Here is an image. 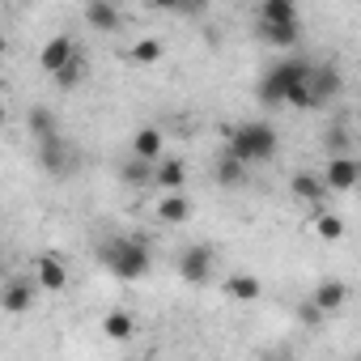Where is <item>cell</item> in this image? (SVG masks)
Segmentation results:
<instances>
[{
	"mask_svg": "<svg viewBox=\"0 0 361 361\" xmlns=\"http://www.w3.org/2000/svg\"><path fill=\"white\" fill-rule=\"evenodd\" d=\"M323 183L331 192H348L361 183V166L353 157H327V170H323Z\"/></svg>",
	"mask_w": 361,
	"mask_h": 361,
	"instance_id": "obj_6",
	"label": "cell"
},
{
	"mask_svg": "<svg viewBox=\"0 0 361 361\" xmlns=\"http://www.w3.org/2000/svg\"><path fill=\"white\" fill-rule=\"evenodd\" d=\"M306 94H310V106H323V102H331V98L340 94V73H336L331 64H314Z\"/></svg>",
	"mask_w": 361,
	"mask_h": 361,
	"instance_id": "obj_8",
	"label": "cell"
},
{
	"mask_svg": "<svg viewBox=\"0 0 361 361\" xmlns=\"http://www.w3.org/2000/svg\"><path fill=\"white\" fill-rule=\"evenodd\" d=\"M26 128H30L35 145H47V140H56V136H60V128H56V115H51V111H43V106H35V111L26 115Z\"/></svg>",
	"mask_w": 361,
	"mask_h": 361,
	"instance_id": "obj_12",
	"label": "cell"
},
{
	"mask_svg": "<svg viewBox=\"0 0 361 361\" xmlns=\"http://www.w3.org/2000/svg\"><path fill=\"white\" fill-rule=\"evenodd\" d=\"M314 230H319V238H327V243H336V238H344V221H340V217H331V213H323Z\"/></svg>",
	"mask_w": 361,
	"mask_h": 361,
	"instance_id": "obj_25",
	"label": "cell"
},
{
	"mask_svg": "<svg viewBox=\"0 0 361 361\" xmlns=\"http://www.w3.org/2000/svg\"><path fill=\"white\" fill-rule=\"evenodd\" d=\"M157 153H161V132H157V128H140V132L132 136V157L157 161Z\"/></svg>",
	"mask_w": 361,
	"mask_h": 361,
	"instance_id": "obj_14",
	"label": "cell"
},
{
	"mask_svg": "<svg viewBox=\"0 0 361 361\" xmlns=\"http://www.w3.org/2000/svg\"><path fill=\"white\" fill-rule=\"evenodd\" d=\"M188 213H192V204H188V196H183V192H178V196H166V200L157 204V217H161V221H170V226L188 221Z\"/></svg>",
	"mask_w": 361,
	"mask_h": 361,
	"instance_id": "obj_19",
	"label": "cell"
},
{
	"mask_svg": "<svg viewBox=\"0 0 361 361\" xmlns=\"http://www.w3.org/2000/svg\"><path fill=\"white\" fill-rule=\"evenodd\" d=\"M209 272H213V251L204 243H196V247H188L183 255H178V276H183L188 285L209 281Z\"/></svg>",
	"mask_w": 361,
	"mask_h": 361,
	"instance_id": "obj_5",
	"label": "cell"
},
{
	"mask_svg": "<svg viewBox=\"0 0 361 361\" xmlns=\"http://www.w3.org/2000/svg\"><path fill=\"white\" fill-rule=\"evenodd\" d=\"M149 166H153V161H140V157H132V161L119 170V178H123V183H136V188H140V183H149V178H157V170H149Z\"/></svg>",
	"mask_w": 361,
	"mask_h": 361,
	"instance_id": "obj_21",
	"label": "cell"
},
{
	"mask_svg": "<svg viewBox=\"0 0 361 361\" xmlns=\"http://www.w3.org/2000/svg\"><path fill=\"white\" fill-rule=\"evenodd\" d=\"M226 293H230V298H238V302H255L264 289H259V281H255L251 272H238V276H230V281H226Z\"/></svg>",
	"mask_w": 361,
	"mask_h": 361,
	"instance_id": "obj_18",
	"label": "cell"
},
{
	"mask_svg": "<svg viewBox=\"0 0 361 361\" xmlns=\"http://www.w3.org/2000/svg\"><path fill=\"white\" fill-rule=\"evenodd\" d=\"M264 30V39L268 43H276V47H293L298 43V22H281V26H259Z\"/></svg>",
	"mask_w": 361,
	"mask_h": 361,
	"instance_id": "obj_23",
	"label": "cell"
},
{
	"mask_svg": "<svg viewBox=\"0 0 361 361\" xmlns=\"http://www.w3.org/2000/svg\"><path fill=\"white\" fill-rule=\"evenodd\" d=\"M98 264L119 281H140L149 272L153 255H149L145 238H102L98 243Z\"/></svg>",
	"mask_w": 361,
	"mask_h": 361,
	"instance_id": "obj_1",
	"label": "cell"
},
{
	"mask_svg": "<svg viewBox=\"0 0 361 361\" xmlns=\"http://www.w3.org/2000/svg\"><path fill=\"white\" fill-rule=\"evenodd\" d=\"M183 178H188V166L178 161V157H170V161H161V166H157V178H153V183H157V188H166V196H178Z\"/></svg>",
	"mask_w": 361,
	"mask_h": 361,
	"instance_id": "obj_13",
	"label": "cell"
},
{
	"mask_svg": "<svg viewBox=\"0 0 361 361\" xmlns=\"http://www.w3.org/2000/svg\"><path fill=\"white\" fill-rule=\"evenodd\" d=\"M73 60H77V43H73L68 35H56V39L43 47V56H39V64H43L51 77H60V73H64Z\"/></svg>",
	"mask_w": 361,
	"mask_h": 361,
	"instance_id": "obj_7",
	"label": "cell"
},
{
	"mask_svg": "<svg viewBox=\"0 0 361 361\" xmlns=\"http://www.w3.org/2000/svg\"><path fill=\"white\" fill-rule=\"evenodd\" d=\"M39 161H43V170H47V174L64 178V174H73V170H77V149H73L64 136H56V140L39 145Z\"/></svg>",
	"mask_w": 361,
	"mask_h": 361,
	"instance_id": "obj_4",
	"label": "cell"
},
{
	"mask_svg": "<svg viewBox=\"0 0 361 361\" xmlns=\"http://www.w3.org/2000/svg\"><path fill=\"white\" fill-rule=\"evenodd\" d=\"M323 192H327L323 178H314V174H293V196H298V200H306V204H323Z\"/></svg>",
	"mask_w": 361,
	"mask_h": 361,
	"instance_id": "obj_17",
	"label": "cell"
},
{
	"mask_svg": "<svg viewBox=\"0 0 361 361\" xmlns=\"http://www.w3.org/2000/svg\"><path fill=\"white\" fill-rule=\"evenodd\" d=\"M132 331H136V319L123 314V310H115V314L102 319V336H106V340H128Z\"/></svg>",
	"mask_w": 361,
	"mask_h": 361,
	"instance_id": "obj_20",
	"label": "cell"
},
{
	"mask_svg": "<svg viewBox=\"0 0 361 361\" xmlns=\"http://www.w3.org/2000/svg\"><path fill=\"white\" fill-rule=\"evenodd\" d=\"M272 153H276V132H272V123H238V128L230 132V157H238L243 166L264 161V157H272Z\"/></svg>",
	"mask_w": 361,
	"mask_h": 361,
	"instance_id": "obj_3",
	"label": "cell"
},
{
	"mask_svg": "<svg viewBox=\"0 0 361 361\" xmlns=\"http://www.w3.org/2000/svg\"><path fill=\"white\" fill-rule=\"evenodd\" d=\"M323 145H327V157H348V153H344V149H348V132H344V128H331Z\"/></svg>",
	"mask_w": 361,
	"mask_h": 361,
	"instance_id": "obj_26",
	"label": "cell"
},
{
	"mask_svg": "<svg viewBox=\"0 0 361 361\" xmlns=\"http://www.w3.org/2000/svg\"><path fill=\"white\" fill-rule=\"evenodd\" d=\"M77 81H81V56H77V60H73V64H68V68L56 77V85H60V90H73Z\"/></svg>",
	"mask_w": 361,
	"mask_h": 361,
	"instance_id": "obj_27",
	"label": "cell"
},
{
	"mask_svg": "<svg viewBox=\"0 0 361 361\" xmlns=\"http://www.w3.org/2000/svg\"><path fill=\"white\" fill-rule=\"evenodd\" d=\"M243 178H247V170H243V161L226 153V157L217 161V183H226V188H234V183H243Z\"/></svg>",
	"mask_w": 361,
	"mask_h": 361,
	"instance_id": "obj_22",
	"label": "cell"
},
{
	"mask_svg": "<svg viewBox=\"0 0 361 361\" xmlns=\"http://www.w3.org/2000/svg\"><path fill=\"white\" fill-rule=\"evenodd\" d=\"M310 73H314V60H281L264 73L259 81V102H289L298 90L310 85Z\"/></svg>",
	"mask_w": 361,
	"mask_h": 361,
	"instance_id": "obj_2",
	"label": "cell"
},
{
	"mask_svg": "<svg viewBox=\"0 0 361 361\" xmlns=\"http://www.w3.org/2000/svg\"><path fill=\"white\" fill-rule=\"evenodd\" d=\"M30 306H35V285L13 281V285L5 289V310H9V314H26Z\"/></svg>",
	"mask_w": 361,
	"mask_h": 361,
	"instance_id": "obj_16",
	"label": "cell"
},
{
	"mask_svg": "<svg viewBox=\"0 0 361 361\" xmlns=\"http://www.w3.org/2000/svg\"><path fill=\"white\" fill-rule=\"evenodd\" d=\"M157 60H161V43H157V39H140V43L132 47V64L149 68V64H157Z\"/></svg>",
	"mask_w": 361,
	"mask_h": 361,
	"instance_id": "obj_24",
	"label": "cell"
},
{
	"mask_svg": "<svg viewBox=\"0 0 361 361\" xmlns=\"http://www.w3.org/2000/svg\"><path fill=\"white\" fill-rule=\"evenodd\" d=\"M35 285L51 289V293L68 289V268H64V259H60V255H39V259H35Z\"/></svg>",
	"mask_w": 361,
	"mask_h": 361,
	"instance_id": "obj_9",
	"label": "cell"
},
{
	"mask_svg": "<svg viewBox=\"0 0 361 361\" xmlns=\"http://www.w3.org/2000/svg\"><path fill=\"white\" fill-rule=\"evenodd\" d=\"M281 22H298V9L289 0H264L259 5V26H281Z\"/></svg>",
	"mask_w": 361,
	"mask_h": 361,
	"instance_id": "obj_15",
	"label": "cell"
},
{
	"mask_svg": "<svg viewBox=\"0 0 361 361\" xmlns=\"http://www.w3.org/2000/svg\"><path fill=\"white\" fill-rule=\"evenodd\" d=\"M85 22L94 30L111 35V30H119V9L111 5V0H90V5H85Z\"/></svg>",
	"mask_w": 361,
	"mask_h": 361,
	"instance_id": "obj_11",
	"label": "cell"
},
{
	"mask_svg": "<svg viewBox=\"0 0 361 361\" xmlns=\"http://www.w3.org/2000/svg\"><path fill=\"white\" fill-rule=\"evenodd\" d=\"M310 302H314L323 314H336V310L348 302V285H344V281H323V285L314 289V298H310Z\"/></svg>",
	"mask_w": 361,
	"mask_h": 361,
	"instance_id": "obj_10",
	"label": "cell"
}]
</instances>
